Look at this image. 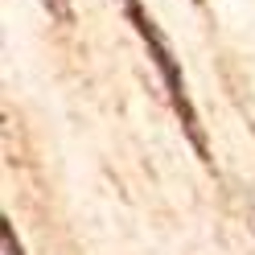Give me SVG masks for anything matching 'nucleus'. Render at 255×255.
<instances>
[{"label": "nucleus", "instance_id": "nucleus-1", "mask_svg": "<svg viewBox=\"0 0 255 255\" xmlns=\"http://www.w3.org/2000/svg\"><path fill=\"white\" fill-rule=\"evenodd\" d=\"M124 8H128V17H132V25L140 29V37L148 41V50H152V58H156V66H161V74H165V83H169V95H173V103H177V111H181V120H185V128H189V136H194V144L202 148L198 116H194V107H189V99H185V83H181V74H177V62H173V54H169V45H165V37L156 33V25H152V17H148V12L140 8V0H124Z\"/></svg>", "mask_w": 255, "mask_h": 255}, {"label": "nucleus", "instance_id": "nucleus-2", "mask_svg": "<svg viewBox=\"0 0 255 255\" xmlns=\"http://www.w3.org/2000/svg\"><path fill=\"white\" fill-rule=\"evenodd\" d=\"M45 4H50V12L58 21H70V8H66V0H45Z\"/></svg>", "mask_w": 255, "mask_h": 255}]
</instances>
